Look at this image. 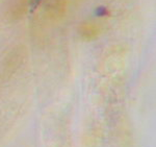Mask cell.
I'll return each instance as SVG.
<instances>
[{
  "label": "cell",
  "instance_id": "obj_1",
  "mask_svg": "<svg viewBox=\"0 0 156 147\" xmlns=\"http://www.w3.org/2000/svg\"><path fill=\"white\" fill-rule=\"evenodd\" d=\"M80 37L83 40H95L100 34V26L95 22H84L79 27Z\"/></svg>",
  "mask_w": 156,
  "mask_h": 147
},
{
  "label": "cell",
  "instance_id": "obj_2",
  "mask_svg": "<svg viewBox=\"0 0 156 147\" xmlns=\"http://www.w3.org/2000/svg\"><path fill=\"white\" fill-rule=\"evenodd\" d=\"M28 7V0H17L11 9V14L14 19H19L26 13Z\"/></svg>",
  "mask_w": 156,
  "mask_h": 147
}]
</instances>
